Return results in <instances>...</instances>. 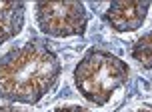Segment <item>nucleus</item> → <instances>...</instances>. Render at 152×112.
<instances>
[{"label":"nucleus","instance_id":"nucleus-1","mask_svg":"<svg viewBox=\"0 0 152 112\" xmlns=\"http://www.w3.org/2000/svg\"><path fill=\"white\" fill-rule=\"evenodd\" d=\"M60 58L50 46L32 38L0 56V98L36 104L60 76Z\"/></svg>","mask_w":152,"mask_h":112},{"label":"nucleus","instance_id":"nucleus-2","mask_svg":"<svg viewBox=\"0 0 152 112\" xmlns=\"http://www.w3.org/2000/svg\"><path fill=\"white\" fill-rule=\"evenodd\" d=\"M130 68L118 56L94 48L86 52L74 68V84L88 102L104 106L122 84L128 80Z\"/></svg>","mask_w":152,"mask_h":112},{"label":"nucleus","instance_id":"nucleus-3","mask_svg":"<svg viewBox=\"0 0 152 112\" xmlns=\"http://www.w3.org/2000/svg\"><path fill=\"white\" fill-rule=\"evenodd\" d=\"M36 20L44 34L80 36L88 26V12L82 2H38Z\"/></svg>","mask_w":152,"mask_h":112},{"label":"nucleus","instance_id":"nucleus-4","mask_svg":"<svg viewBox=\"0 0 152 112\" xmlns=\"http://www.w3.org/2000/svg\"><path fill=\"white\" fill-rule=\"evenodd\" d=\"M150 2H112L108 6L106 20L114 30L118 32H132L142 26L146 14H148Z\"/></svg>","mask_w":152,"mask_h":112},{"label":"nucleus","instance_id":"nucleus-5","mask_svg":"<svg viewBox=\"0 0 152 112\" xmlns=\"http://www.w3.org/2000/svg\"><path fill=\"white\" fill-rule=\"evenodd\" d=\"M24 26L22 2H0V44L20 34Z\"/></svg>","mask_w":152,"mask_h":112},{"label":"nucleus","instance_id":"nucleus-6","mask_svg":"<svg viewBox=\"0 0 152 112\" xmlns=\"http://www.w3.org/2000/svg\"><path fill=\"white\" fill-rule=\"evenodd\" d=\"M132 58L136 60L140 66L148 68V70L152 68V30L134 42V46H132Z\"/></svg>","mask_w":152,"mask_h":112},{"label":"nucleus","instance_id":"nucleus-7","mask_svg":"<svg viewBox=\"0 0 152 112\" xmlns=\"http://www.w3.org/2000/svg\"><path fill=\"white\" fill-rule=\"evenodd\" d=\"M52 112H92V110H88V108H82V106H60V108H56V110H52Z\"/></svg>","mask_w":152,"mask_h":112},{"label":"nucleus","instance_id":"nucleus-8","mask_svg":"<svg viewBox=\"0 0 152 112\" xmlns=\"http://www.w3.org/2000/svg\"><path fill=\"white\" fill-rule=\"evenodd\" d=\"M0 112H24V110L14 108V106H0Z\"/></svg>","mask_w":152,"mask_h":112},{"label":"nucleus","instance_id":"nucleus-9","mask_svg":"<svg viewBox=\"0 0 152 112\" xmlns=\"http://www.w3.org/2000/svg\"><path fill=\"white\" fill-rule=\"evenodd\" d=\"M138 112H148V110H138Z\"/></svg>","mask_w":152,"mask_h":112}]
</instances>
